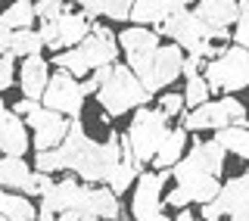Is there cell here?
<instances>
[{"label":"cell","instance_id":"f546056e","mask_svg":"<svg viewBox=\"0 0 249 221\" xmlns=\"http://www.w3.org/2000/svg\"><path fill=\"white\" fill-rule=\"evenodd\" d=\"M233 41L237 47L249 50V0H240L237 3V22H233Z\"/></svg>","mask_w":249,"mask_h":221},{"label":"cell","instance_id":"d4e9b609","mask_svg":"<svg viewBox=\"0 0 249 221\" xmlns=\"http://www.w3.org/2000/svg\"><path fill=\"white\" fill-rule=\"evenodd\" d=\"M178 190L187 196V203H212L218 196V190H221V181L209 178V175H199V178L178 181Z\"/></svg>","mask_w":249,"mask_h":221},{"label":"cell","instance_id":"30bf717a","mask_svg":"<svg viewBox=\"0 0 249 221\" xmlns=\"http://www.w3.org/2000/svg\"><path fill=\"white\" fill-rule=\"evenodd\" d=\"M171 178V171H140L134 181V203H131V215L134 221H156L162 215V187Z\"/></svg>","mask_w":249,"mask_h":221},{"label":"cell","instance_id":"6da1fadb","mask_svg":"<svg viewBox=\"0 0 249 221\" xmlns=\"http://www.w3.org/2000/svg\"><path fill=\"white\" fill-rule=\"evenodd\" d=\"M115 56H119V41L106 25H90V35L84 37L78 47L72 50H62L53 56V66L69 72L72 78H81L93 72V69L103 66H115Z\"/></svg>","mask_w":249,"mask_h":221},{"label":"cell","instance_id":"d590c367","mask_svg":"<svg viewBox=\"0 0 249 221\" xmlns=\"http://www.w3.org/2000/svg\"><path fill=\"white\" fill-rule=\"evenodd\" d=\"M199 69H206V59H199V56H184V66H181V75L190 81V78H196L199 75Z\"/></svg>","mask_w":249,"mask_h":221},{"label":"cell","instance_id":"9a60e30c","mask_svg":"<svg viewBox=\"0 0 249 221\" xmlns=\"http://www.w3.org/2000/svg\"><path fill=\"white\" fill-rule=\"evenodd\" d=\"M78 215H93V218H119L122 206H119V196L109 190L106 184H84V196H81V212Z\"/></svg>","mask_w":249,"mask_h":221},{"label":"cell","instance_id":"cb8c5ba5","mask_svg":"<svg viewBox=\"0 0 249 221\" xmlns=\"http://www.w3.org/2000/svg\"><path fill=\"white\" fill-rule=\"evenodd\" d=\"M0 215H3L6 221H35L37 209H35V203H31L25 193L3 190V187H0Z\"/></svg>","mask_w":249,"mask_h":221},{"label":"cell","instance_id":"44dd1931","mask_svg":"<svg viewBox=\"0 0 249 221\" xmlns=\"http://www.w3.org/2000/svg\"><path fill=\"white\" fill-rule=\"evenodd\" d=\"M175 10H181V3H178V0H134L128 19L146 28V22L159 25V22H165Z\"/></svg>","mask_w":249,"mask_h":221},{"label":"cell","instance_id":"9c48e42d","mask_svg":"<svg viewBox=\"0 0 249 221\" xmlns=\"http://www.w3.org/2000/svg\"><path fill=\"white\" fill-rule=\"evenodd\" d=\"M221 171H224V147L218 140H199L171 168V175H175V181H187V178H199V175L218 178Z\"/></svg>","mask_w":249,"mask_h":221},{"label":"cell","instance_id":"d6986e66","mask_svg":"<svg viewBox=\"0 0 249 221\" xmlns=\"http://www.w3.org/2000/svg\"><path fill=\"white\" fill-rule=\"evenodd\" d=\"M196 19L209 28H231L237 22V0H196Z\"/></svg>","mask_w":249,"mask_h":221},{"label":"cell","instance_id":"8d00e7d4","mask_svg":"<svg viewBox=\"0 0 249 221\" xmlns=\"http://www.w3.org/2000/svg\"><path fill=\"white\" fill-rule=\"evenodd\" d=\"M37 106H41V103H37V100H28V97H22V100H19V103H16V106H13V112H16V115H19V118H22V115H31V112H35V109H37Z\"/></svg>","mask_w":249,"mask_h":221},{"label":"cell","instance_id":"ffe728a7","mask_svg":"<svg viewBox=\"0 0 249 221\" xmlns=\"http://www.w3.org/2000/svg\"><path fill=\"white\" fill-rule=\"evenodd\" d=\"M187 134H190V131H184V128H168L165 140H162V147L156 149V156H153V165H156L159 171L175 168V165L184 159V149H187Z\"/></svg>","mask_w":249,"mask_h":221},{"label":"cell","instance_id":"603a6c76","mask_svg":"<svg viewBox=\"0 0 249 221\" xmlns=\"http://www.w3.org/2000/svg\"><path fill=\"white\" fill-rule=\"evenodd\" d=\"M75 3L81 6V13L88 19L106 16V19H115V22H128L134 0H75Z\"/></svg>","mask_w":249,"mask_h":221},{"label":"cell","instance_id":"f1b7e54d","mask_svg":"<svg viewBox=\"0 0 249 221\" xmlns=\"http://www.w3.org/2000/svg\"><path fill=\"white\" fill-rule=\"evenodd\" d=\"M209 84H206V78L196 75V78H190L187 81V88H184V106H190V109H196L202 103H209Z\"/></svg>","mask_w":249,"mask_h":221},{"label":"cell","instance_id":"836d02e7","mask_svg":"<svg viewBox=\"0 0 249 221\" xmlns=\"http://www.w3.org/2000/svg\"><path fill=\"white\" fill-rule=\"evenodd\" d=\"M16 66H13V56L6 53V56H0V93L3 91H10L13 88V81H16Z\"/></svg>","mask_w":249,"mask_h":221},{"label":"cell","instance_id":"52a82bcc","mask_svg":"<svg viewBox=\"0 0 249 221\" xmlns=\"http://www.w3.org/2000/svg\"><path fill=\"white\" fill-rule=\"evenodd\" d=\"M181 66H184V50L178 44H168V47H159V50L146 59V66L134 75H137V81L143 84V91L153 97V93L165 91L168 84L181 75Z\"/></svg>","mask_w":249,"mask_h":221},{"label":"cell","instance_id":"d6a6232c","mask_svg":"<svg viewBox=\"0 0 249 221\" xmlns=\"http://www.w3.org/2000/svg\"><path fill=\"white\" fill-rule=\"evenodd\" d=\"M159 109L168 118L184 115V93H162V97H159Z\"/></svg>","mask_w":249,"mask_h":221},{"label":"cell","instance_id":"3957f363","mask_svg":"<svg viewBox=\"0 0 249 221\" xmlns=\"http://www.w3.org/2000/svg\"><path fill=\"white\" fill-rule=\"evenodd\" d=\"M97 100L103 106L106 115H124L131 109L146 106L150 93L143 91V84L137 81V75L131 72L128 66H112V72L97 91Z\"/></svg>","mask_w":249,"mask_h":221},{"label":"cell","instance_id":"5b68a950","mask_svg":"<svg viewBox=\"0 0 249 221\" xmlns=\"http://www.w3.org/2000/svg\"><path fill=\"white\" fill-rule=\"evenodd\" d=\"M168 122L171 118L162 112V109H150V106L134 109V122H131V128H128L124 137H128L131 156H134L140 165L153 162L156 149L162 147V140H165V134H168Z\"/></svg>","mask_w":249,"mask_h":221},{"label":"cell","instance_id":"2e32d148","mask_svg":"<svg viewBox=\"0 0 249 221\" xmlns=\"http://www.w3.org/2000/svg\"><path fill=\"white\" fill-rule=\"evenodd\" d=\"M81 196H84V184H78L75 178H66V181H56L44 196H41V206L50 209V212H81Z\"/></svg>","mask_w":249,"mask_h":221},{"label":"cell","instance_id":"5bb4252c","mask_svg":"<svg viewBox=\"0 0 249 221\" xmlns=\"http://www.w3.org/2000/svg\"><path fill=\"white\" fill-rule=\"evenodd\" d=\"M215 203L221 209V215H228V221H249V175L231 178L218 190Z\"/></svg>","mask_w":249,"mask_h":221},{"label":"cell","instance_id":"74e56055","mask_svg":"<svg viewBox=\"0 0 249 221\" xmlns=\"http://www.w3.org/2000/svg\"><path fill=\"white\" fill-rule=\"evenodd\" d=\"M218 218H224L221 215V209H218V203H202V221H218Z\"/></svg>","mask_w":249,"mask_h":221},{"label":"cell","instance_id":"8992f818","mask_svg":"<svg viewBox=\"0 0 249 221\" xmlns=\"http://www.w3.org/2000/svg\"><path fill=\"white\" fill-rule=\"evenodd\" d=\"M202 78L209 84V93H221V97L249 88V50L224 47V53L218 59L206 62V75Z\"/></svg>","mask_w":249,"mask_h":221},{"label":"cell","instance_id":"277c9868","mask_svg":"<svg viewBox=\"0 0 249 221\" xmlns=\"http://www.w3.org/2000/svg\"><path fill=\"white\" fill-rule=\"evenodd\" d=\"M153 31H156V35H168L171 41L181 47V50H187L190 56L199 53L202 41H212V44L224 41V44H228V37H231V28H209L206 22H199L196 13H190V10H175L165 22H159Z\"/></svg>","mask_w":249,"mask_h":221},{"label":"cell","instance_id":"7bdbcfd3","mask_svg":"<svg viewBox=\"0 0 249 221\" xmlns=\"http://www.w3.org/2000/svg\"><path fill=\"white\" fill-rule=\"evenodd\" d=\"M178 3H181V10H187V6H190V3H196V0H178Z\"/></svg>","mask_w":249,"mask_h":221},{"label":"cell","instance_id":"ab89813d","mask_svg":"<svg viewBox=\"0 0 249 221\" xmlns=\"http://www.w3.org/2000/svg\"><path fill=\"white\" fill-rule=\"evenodd\" d=\"M35 221H56V212H50V209L41 206V209H37V218H35Z\"/></svg>","mask_w":249,"mask_h":221},{"label":"cell","instance_id":"ba28073f","mask_svg":"<svg viewBox=\"0 0 249 221\" xmlns=\"http://www.w3.org/2000/svg\"><path fill=\"white\" fill-rule=\"evenodd\" d=\"M84 97H88V93H84L78 78H72L69 72H56V75H50V81H47L41 103H44V109L59 112L66 118H81Z\"/></svg>","mask_w":249,"mask_h":221},{"label":"cell","instance_id":"484cf974","mask_svg":"<svg viewBox=\"0 0 249 221\" xmlns=\"http://www.w3.org/2000/svg\"><path fill=\"white\" fill-rule=\"evenodd\" d=\"M35 3L31 0H16L13 6H6L3 13H0V25L10 28V31H22V28H31V22H35Z\"/></svg>","mask_w":249,"mask_h":221},{"label":"cell","instance_id":"8fae6325","mask_svg":"<svg viewBox=\"0 0 249 221\" xmlns=\"http://www.w3.org/2000/svg\"><path fill=\"white\" fill-rule=\"evenodd\" d=\"M69 122H72V118H66V115H59V112H50V109L37 106L31 115H25V128L35 131L31 147H35L37 153H44V149H56L62 140H66V134H69Z\"/></svg>","mask_w":249,"mask_h":221},{"label":"cell","instance_id":"83f0119b","mask_svg":"<svg viewBox=\"0 0 249 221\" xmlns=\"http://www.w3.org/2000/svg\"><path fill=\"white\" fill-rule=\"evenodd\" d=\"M41 50H44V41H41V35H37V31H31V28L13 31L10 56H19V59H25V56H41Z\"/></svg>","mask_w":249,"mask_h":221},{"label":"cell","instance_id":"60d3db41","mask_svg":"<svg viewBox=\"0 0 249 221\" xmlns=\"http://www.w3.org/2000/svg\"><path fill=\"white\" fill-rule=\"evenodd\" d=\"M175 221H196L193 218V212H187V209H178V218Z\"/></svg>","mask_w":249,"mask_h":221},{"label":"cell","instance_id":"4fadbf2b","mask_svg":"<svg viewBox=\"0 0 249 221\" xmlns=\"http://www.w3.org/2000/svg\"><path fill=\"white\" fill-rule=\"evenodd\" d=\"M31 140H28V131H25V122L6 109L3 97H0V156H13V159H25Z\"/></svg>","mask_w":249,"mask_h":221},{"label":"cell","instance_id":"7402d4cb","mask_svg":"<svg viewBox=\"0 0 249 221\" xmlns=\"http://www.w3.org/2000/svg\"><path fill=\"white\" fill-rule=\"evenodd\" d=\"M56 28H59V47L72 50L90 35V19L84 13H62L56 19Z\"/></svg>","mask_w":249,"mask_h":221},{"label":"cell","instance_id":"b9f144b4","mask_svg":"<svg viewBox=\"0 0 249 221\" xmlns=\"http://www.w3.org/2000/svg\"><path fill=\"white\" fill-rule=\"evenodd\" d=\"M78 221H103V218H93V215H78Z\"/></svg>","mask_w":249,"mask_h":221},{"label":"cell","instance_id":"e575fe53","mask_svg":"<svg viewBox=\"0 0 249 221\" xmlns=\"http://www.w3.org/2000/svg\"><path fill=\"white\" fill-rule=\"evenodd\" d=\"M37 35H41L44 47H59V28H56V19H53V22H44Z\"/></svg>","mask_w":249,"mask_h":221},{"label":"cell","instance_id":"7c38bea8","mask_svg":"<svg viewBox=\"0 0 249 221\" xmlns=\"http://www.w3.org/2000/svg\"><path fill=\"white\" fill-rule=\"evenodd\" d=\"M115 41H119V47H124V56H128V69H131V72H140V69L146 66V59L162 47L159 35H156L153 28H143V25L122 28V35L115 37Z\"/></svg>","mask_w":249,"mask_h":221},{"label":"cell","instance_id":"1f68e13d","mask_svg":"<svg viewBox=\"0 0 249 221\" xmlns=\"http://www.w3.org/2000/svg\"><path fill=\"white\" fill-rule=\"evenodd\" d=\"M35 171H41V175H53V171H62L56 149H44V153H37V159H35Z\"/></svg>","mask_w":249,"mask_h":221},{"label":"cell","instance_id":"ac0fdd59","mask_svg":"<svg viewBox=\"0 0 249 221\" xmlns=\"http://www.w3.org/2000/svg\"><path fill=\"white\" fill-rule=\"evenodd\" d=\"M50 81V66H47L44 56H25L19 69V84H22V97L28 100H41L44 88Z\"/></svg>","mask_w":249,"mask_h":221},{"label":"cell","instance_id":"4dcf8cb0","mask_svg":"<svg viewBox=\"0 0 249 221\" xmlns=\"http://www.w3.org/2000/svg\"><path fill=\"white\" fill-rule=\"evenodd\" d=\"M62 13H69L66 0H37V3H35V16L41 22H53V19H59Z\"/></svg>","mask_w":249,"mask_h":221},{"label":"cell","instance_id":"f35d334b","mask_svg":"<svg viewBox=\"0 0 249 221\" xmlns=\"http://www.w3.org/2000/svg\"><path fill=\"white\" fill-rule=\"evenodd\" d=\"M10 41H13V31L0 25V56H6V53H10Z\"/></svg>","mask_w":249,"mask_h":221},{"label":"cell","instance_id":"e0dca14e","mask_svg":"<svg viewBox=\"0 0 249 221\" xmlns=\"http://www.w3.org/2000/svg\"><path fill=\"white\" fill-rule=\"evenodd\" d=\"M231 125V115H228V109H224L221 100H209V103H202L196 106L193 112H184V125L181 128L184 131H221V128H228Z\"/></svg>","mask_w":249,"mask_h":221},{"label":"cell","instance_id":"7a4b0ae2","mask_svg":"<svg viewBox=\"0 0 249 221\" xmlns=\"http://www.w3.org/2000/svg\"><path fill=\"white\" fill-rule=\"evenodd\" d=\"M122 162V134L119 131H109L106 140H90L84 137L78 144L75 156H72V165L69 171H75L84 184H109L115 165Z\"/></svg>","mask_w":249,"mask_h":221},{"label":"cell","instance_id":"4316f807","mask_svg":"<svg viewBox=\"0 0 249 221\" xmlns=\"http://www.w3.org/2000/svg\"><path fill=\"white\" fill-rule=\"evenodd\" d=\"M215 140H218L224 149H231L233 156L249 159V128H243V125H228V128H221Z\"/></svg>","mask_w":249,"mask_h":221}]
</instances>
